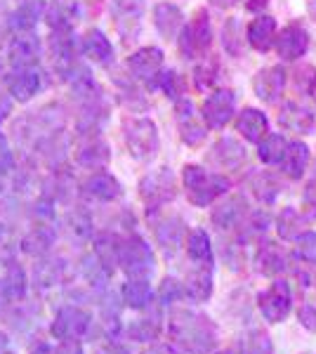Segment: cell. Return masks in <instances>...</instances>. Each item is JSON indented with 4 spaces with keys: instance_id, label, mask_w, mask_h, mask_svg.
Listing matches in <instances>:
<instances>
[{
    "instance_id": "6da1fadb",
    "label": "cell",
    "mask_w": 316,
    "mask_h": 354,
    "mask_svg": "<svg viewBox=\"0 0 316 354\" xmlns=\"http://www.w3.org/2000/svg\"><path fill=\"white\" fill-rule=\"evenodd\" d=\"M170 335L189 354H208L217 342V328L203 314L177 312L170 322Z\"/></svg>"
},
{
    "instance_id": "7a4b0ae2",
    "label": "cell",
    "mask_w": 316,
    "mask_h": 354,
    "mask_svg": "<svg viewBox=\"0 0 316 354\" xmlns=\"http://www.w3.org/2000/svg\"><path fill=\"white\" fill-rule=\"evenodd\" d=\"M185 189L189 201L196 205H210L217 196H222L229 189V180L224 175L208 173L198 165H187L185 168Z\"/></svg>"
},
{
    "instance_id": "3957f363",
    "label": "cell",
    "mask_w": 316,
    "mask_h": 354,
    "mask_svg": "<svg viewBox=\"0 0 316 354\" xmlns=\"http://www.w3.org/2000/svg\"><path fill=\"white\" fill-rule=\"evenodd\" d=\"M116 262L130 279H147L154 272V253L140 236H130L120 241Z\"/></svg>"
},
{
    "instance_id": "277c9868",
    "label": "cell",
    "mask_w": 316,
    "mask_h": 354,
    "mask_svg": "<svg viewBox=\"0 0 316 354\" xmlns=\"http://www.w3.org/2000/svg\"><path fill=\"white\" fill-rule=\"evenodd\" d=\"M257 305H260V312L267 322H272V324L286 322V317H288L292 310L290 283L284 281V279H274L272 286L257 295Z\"/></svg>"
},
{
    "instance_id": "5b68a950",
    "label": "cell",
    "mask_w": 316,
    "mask_h": 354,
    "mask_svg": "<svg viewBox=\"0 0 316 354\" xmlns=\"http://www.w3.org/2000/svg\"><path fill=\"white\" fill-rule=\"evenodd\" d=\"M142 198H145L149 210H156L158 205L168 203L175 198V177L168 168L158 170V173L149 175L142 180Z\"/></svg>"
},
{
    "instance_id": "8992f818",
    "label": "cell",
    "mask_w": 316,
    "mask_h": 354,
    "mask_svg": "<svg viewBox=\"0 0 316 354\" xmlns=\"http://www.w3.org/2000/svg\"><path fill=\"white\" fill-rule=\"evenodd\" d=\"M88 326H90V312L68 305L57 314V319L53 324V335L59 340H78V338H83Z\"/></svg>"
},
{
    "instance_id": "52a82bcc",
    "label": "cell",
    "mask_w": 316,
    "mask_h": 354,
    "mask_svg": "<svg viewBox=\"0 0 316 354\" xmlns=\"http://www.w3.org/2000/svg\"><path fill=\"white\" fill-rule=\"evenodd\" d=\"M234 104H236V100H234L232 90H217V93H212L203 104L205 123L215 130L224 128L229 123V118L234 116Z\"/></svg>"
},
{
    "instance_id": "ba28073f",
    "label": "cell",
    "mask_w": 316,
    "mask_h": 354,
    "mask_svg": "<svg viewBox=\"0 0 316 354\" xmlns=\"http://www.w3.org/2000/svg\"><path fill=\"white\" fill-rule=\"evenodd\" d=\"M284 88H286V71L281 66H267L262 71H257L255 78H252V90L267 104H274L284 95Z\"/></svg>"
},
{
    "instance_id": "9c48e42d",
    "label": "cell",
    "mask_w": 316,
    "mask_h": 354,
    "mask_svg": "<svg viewBox=\"0 0 316 354\" xmlns=\"http://www.w3.org/2000/svg\"><path fill=\"white\" fill-rule=\"evenodd\" d=\"M277 53L284 62H295L307 53L309 48V36L300 24H290L277 36Z\"/></svg>"
},
{
    "instance_id": "30bf717a",
    "label": "cell",
    "mask_w": 316,
    "mask_h": 354,
    "mask_svg": "<svg viewBox=\"0 0 316 354\" xmlns=\"http://www.w3.org/2000/svg\"><path fill=\"white\" fill-rule=\"evenodd\" d=\"M128 145L137 158H151L158 149V135L151 121H135L128 128Z\"/></svg>"
},
{
    "instance_id": "8fae6325",
    "label": "cell",
    "mask_w": 316,
    "mask_h": 354,
    "mask_svg": "<svg viewBox=\"0 0 316 354\" xmlns=\"http://www.w3.org/2000/svg\"><path fill=\"white\" fill-rule=\"evenodd\" d=\"M208 45H210V21H208V15L198 12L196 19L192 21V26L185 28V33H182L180 50L187 57H196L198 53H203Z\"/></svg>"
},
{
    "instance_id": "7c38bea8",
    "label": "cell",
    "mask_w": 316,
    "mask_h": 354,
    "mask_svg": "<svg viewBox=\"0 0 316 354\" xmlns=\"http://www.w3.org/2000/svg\"><path fill=\"white\" fill-rule=\"evenodd\" d=\"M279 123L284 125L286 130H290V133L309 135L314 130V111L297 104V102H286L284 109H281Z\"/></svg>"
},
{
    "instance_id": "4fadbf2b",
    "label": "cell",
    "mask_w": 316,
    "mask_h": 354,
    "mask_svg": "<svg viewBox=\"0 0 316 354\" xmlns=\"http://www.w3.org/2000/svg\"><path fill=\"white\" fill-rule=\"evenodd\" d=\"M248 43L260 53H267L277 43V19L274 17H255L248 26Z\"/></svg>"
},
{
    "instance_id": "5bb4252c",
    "label": "cell",
    "mask_w": 316,
    "mask_h": 354,
    "mask_svg": "<svg viewBox=\"0 0 316 354\" xmlns=\"http://www.w3.org/2000/svg\"><path fill=\"white\" fill-rule=\"evenodd\" d=\"M160 66H163V53L156 48L140 50V53L132 55V59H130V68L142 81H151L154 76H158Z\"/></svg>"
},
{
    "instance_id": "9a60e30c",
    "label": "cell",
    "mask_w": 316,
    "mask_h": 354,
    "mask_svg": "<svg viewBox=\"0 0 316 354\" xmlns=\"http://www.w3.org/2000/svg\"><path fill=\"white\" fill-rule=\"evenodd\" d=\"M309 165V147L304 142H290L288 149H286V156L281 161V170H284L286 177L290 180H300Z\"/></svg>"
},
{
    "instance_id": "2e32d148",
    "label": "cell",
    "mask_w": 316,
    "mask_h": 354,
    "mask_svg": "<svg viewBox=\"0 0 316 354\" xmlns=\"http://www.w3.org/2000/svg\"><path fill=\"white\" fill-rule=\"evenodd\" d=\"M236 130L248 142H262L267 135V116L257 109H243L236 118Z\"/></svg>"
},
{
    "instance_id": "e0dca14e",
    "label": "cell",
    "mask_w": 316,
    "mask_h": 354,
    "mask_svg": "<svg viewBox=\"0 0 316 354\" xmlns=\"http://www.w3.org/2000/svg\"><path fill=\"white\" fill-rule=\"evenodd\" d=\"M255 270L264 274V277H277L286 270V258L284 253L277 248L274 243H262L257 248V255H255Z\"/></svg>"
},
{
    "instance_id": "ac0fdd59",
    "label": "cell",
    "mask_w": 316,
    "mask_h": 354,
    "mask_svg": "<svg viewBox=\"0 0 316 354\" xmlns=\"http://www.w3.org/2000/svg\"><path fill=\"white\" fill-rule=\"evenodd\" d=\"M180 130H182V140L192 147L201 145L205 140V128L198 123L196 111H194V106L189 102H182L180 106Z\"/></svg>"
},
{
    "instance_id": "d6986e66",
    "label": "cell",
    "mask_w": 316,
    "mask_h": 354,
    "mask_svg": "<svg viewBox=\"0 0 316 354\" xmlns=\"http://www.w3.org/2000/svg\"><path fill=\"white\" fill-rule=\"evenodd\" d=\"M123 293V302L132 310H147L151 305V286L147 283V279H130L128 283H123L120 288Z\"/></svg>"
},
{
    "instance_id": "ffe728a7",
    "label": "cell",
    "mask_w": 316,
    "mask_h": 354,
    "mask_svg": "<svg viewBox=\"0 0 316 354\" xmlns=\"http://www.w3.org/2000/svg\"><path fill=\"white\" fill-rule=\"evenodd\" d=\"M185 290L192 300L205 302L212 293V267H198L196 272L189 274Z\"/></svg>"
},
{
    "instance_id": "44dd1931",
    "label": "cell",
    "mask_w": 316,
    "mask_h": 354,
    "mask_svg": "<svg viewBox=\"0 0 316 354\" xmlns=\"http://www.w3.org/2000/svg\"><path fill=\"white\" fill-rule=\"evenodd\" d=\"M243 215H245V201L241 196H236V198H229L227 203L217 205L215 213H212V222H215L220 230H232V227L239 225Z\"/></svg>"
},
{
    "instance_id": "7402d4cb",
    "label": "cell",
    "mask_w": 316,
    "mask_h": 354,
    "mask_svg": "<svg viewBox=\"0 0 316 354\" xmlns=\"http://www.w3.org/2000/svg\"><path fill=\"white\" fill-rule=\"evenodd\" d=\"M187 253H189V258L196 262V267H212V245H210L208 234L203 230L189 234Z\"/></svg>"
},
{
    "instance_id": "603a6c76",
    "label": "cell",
    "mask_w": 316,
    "mask_h": 354,
    "mask_svg": "<svg viewBox=\"0 0 316 354\" xmlns=\"http://www.w3.org/2000/svg\"><path fill=\"white\" fill-rule=\"evenodd\" d=\"M304 215L297 213L295 208H284L277 218V232L286 241H295L300 234H304Z\"/></svg>"
},
{
    "instance_id": "cb8c5ba5",
    "label": "cell",
    "mask_w": 316,
    "mask_h": 354,
    "mask_svg": "<svg viewBox=\"0 0 316 354\" xmlns=\"http://www.w3.org/2000/svg\"><path fill=\"white\" fill-rule=\"evenodd\" d=\"M85 192L95 198H102V201H111L120 194V185L116 177H111L109 173H100L85 182Z\"/></svg>"
},
{
    "instance_id": "d4e9b609",
    "label": "cell",
    "mask_w": 316,
    "mask_h": 354,
    "mask_svg": "<svg viewBox=\"0 0 316 354\" xmlns=\"http://www.w3.org/2000/svg\"><path fill=\"white\" fill-rule=\"evenodd\" d=\"M212 151H215V153H212V158H215L222 168H239V165L245 161V149L234 140L217 142Z\"/></svg>"
},
{
    "instance_id": "484cf974",
    "label": "cell",
    "mask_w": 316,
    "mask_h": 354,
    "mask_svg": "<svg viewBox=\"0 0 316 354\" xmlns=\"http://www.w3.org/2000/svg\"><path fill=\"white\" fill-rule=\"evenodd\" d=\"M156 28L165 38H175L177 31L182 28V12L180 8L170 3H163L156 8Z\"/></svg>"
},
{
    "instance_id": "4316f807",
    "label": "cell",
    "mask_w": 316,
    "mask_h": 354,
    "mask_svg": "<svg viewBox=\"0 0 316 354\" xmlns=\"http://www.w3.org/2000/svg\"><path fill=\"white\" fill-rule=\"evenodd\" d=\"M286 149H288V142L284 140L281 135H269L257 145V156L260 161L274 165V163H281L286 156Z\"/></svg>"
},
{
    "instance_id": "83f0119b",
    "label": "cell",
    "mask_w": 316,
    "mask_h": 354,
    "mask_svg": "<svg viewBox=\"0 0 316 354\" xmlns=\"http://www.w3.org/2000/svg\"><path fill=\"white\" fill-rule=\"evenodd\" d=\"M182 236H185V225H182V220L177 218H170L165 222H160V225L156 227V239L158 243L163 245V248H177L182 241Z\"/></svg>"
},
{
    "instance_id": "f1b7e54d",
    "label": "cell",
    "mask_w": 316,
    "mask_h": 354,
    "mask_svg": "<svg viewBox=\"0 0 316 354\" xmlns=\"http://www.w3.org/2000/svg\"><path fill=\"white\" fill-rule=\"evenodd\" d=\"M252 192H255V196L260 198L262 203L269 205L277 201V196L281 194V182L277 180L274 173H260L255 177V182H252Z\"/></svg>"
},
{
    "instance_id": "f546056e",
    "label": "cell",
    "mask_w": 316,
    "mask_h": 354,
    "mask_svg": "<svg viewBox=\"0 0 316 354\" xmlns=\"http://www.w3.org/2000/svg\"><path fill=\"white\" fill-rule=\"evenodd\" d=\"M160 333V319L156 314H149L145 319H137L132 322V326L128 328V335L132 340H140V342H149L154 340Z\"/></svg>"
},
{
    "instance_id": "4dcf8cb0",
    "label": "cell",
    "mask_w": 316,
    "mask_h": 354,
    "mask_svg": "<svg viewBox=\"0 0 316 354\" xmlns=\"http://www.w3.org/2000/svg\"><path fill=\"white\" fill-rule=\"evenodd\" d=\"M3 286L8 290L10 300H21L26 293V274L21 270L19 265H10L8 272H5V279H3Z\"/></svg>"
},
{
    "instance_id": "1f68e13d",
    "label": "cell",
    "mask_w": 316,
    "mask_h": 354,
    "mask_svg": "<svg viewBox=\"0 0 316 354\" xmlns=\"http://www.w3.org/2000/svg\"><path fill=\"white\" fill-rule=\"evenodd\" d=\"M83 50L88 53L93 59H109L111 57V45L104 36H102L100 31H90L88 36H85V43H83Z\"/></svg>"
},
{
    "instance_id": "d6a6232c",
    "label": "cell",
    "mask_w": 316,
    "mask_h": 354,
    "mask_svg": "<svg viewBox=\"0 0 316 354\" xmlns=\"http://www.w3.org/2000/svg\"><path fill=\"white\" fill-rule=\"evenodd\" d=\"M55 234L50 230H45V227H40V230H36L33 234H28V236L24 239V250L31 255H40L48 250V245L53 243Z\"/></svg>"
},
{
    "instance_id": "836d02e7",
    "label": "cell",
    "mask_w": 316,
    "mask_h": 354,
    "mask_svg": "<svg viewBox=\"0 0 316 354\" xmlns=\"http://www.w3.org/2000/svg\"><path fill=\"white\" fill-rule=\"evenodd\" d=\"M295 255L302 262L316 265V234L314 232H304L295 239Z\"/></svg>"
},
{
    "instance_id": "e575fe53",
    "label": "cell",
    "mask_w": 316,
    "mask_h": 354,
    "mask_svg": "<svg viewBox=\"0 0 316 354\" xmlns=\"http://www.w3.org/2000/svg\"><path fill=\"white\" fill-rule=\"evenodd\" d=\"M241 354H272V342L267 335L252 333L241 340Z\"/></svg>"
},
{
    "instance_id": "d590c367",
    "label": "cell",
    "mask_w": 316,
    "mask_h": 354,
    "mask_svg": "<svg viewBox=\"0 0 316 354\" xmlns=\"http://www.w3.org/2000/svg\"><path fill=\"white\" fill-rule=\"evenodd\" d=\"M185 293H187L185 286H182L177 279H163V283H160V288H158V300L163 302V305H172V302H177Z\"/></svg>"
},
{
    "instance_id": "8d00e7d4",
    "label": "cell",
    "mask_w": 316,
    "mask_h": 354,
    "mask_svg": "<svg viewBox=\"0 0 316 354\" xmlns=\"http://www.w3.org/2000/svg\"><path fill=\"white\" fill-rule=\"evenodd\" d=\"M302 213H304V220H316V165H314V175L312 180L307 182L304 187V194H302Z\"/></svg>"
},
{
    "instance_id": "74e56055",
    "label": "cell",
    "mask_w": 316,
    "mask_h": 354,
    "mask_svg": "<svg viewBox=\"0 0 316 354\" xmlns=\"http://www.w3.org/2000/svg\"><path fill=\"white\" fill-rule=\"evenodd\" d=\"M36 88H38V78L33 76V73H24V76H19V81H15L12 83V93L17 97H31L33 93H36Z\"/></svg>"
},
{
    "instance_id": "f35d334b",
    "label": "cell",
    "mask_w": 316,
    "mask_h": 354,
    "mask_svg": "<svg viewBox=\"0 0 316 354\" xmlns=\"http://www.w3.org/2000/svg\"><path fill=\"white\" fill-rule=\"evenodd\" d=\"M234 38H241V26L236 19H229L227 26H224V45L232 55H239L241 53V43H232Z\"/></svg>"
},
{
    "instance_id": "ab89813d",
    "label": "cell",
    "mask_w": 316,
    "mask_h": 354,
    "mask_svg": "<svg viewBox=\"0 0 316 354\" xmlns=\"http://www.w3.org/2000/svg\"><path fill=\"white\" fill-rule=\"evenodd\" d=\"M160 88L165 90V95L168 97H180V78H177V73H165L163 78H160Z\"/></svg>"
},
{
    "instance_id": "60d3db41",
    "label": "cell",
    "mask_w": 316,
    "mask_h": 354,
    "mask_svg": "<svg viewBox=\"0 0 316 354\" xmlns=\"http://www.w3.org/2000/svg\"><path fill=\"white\" fill-rule=\"evenodd\" d=\"M300 322L304 328L316 330V307L314 305H304L300 310Z\"/></svg>"
},
{
    "instance_id": "b9f144b4",
    "label": "cell",
    "mask_w": 316,
    "mask_h": 354,
    "mask_svg": "<svg viewBox=\"0 0 316 354\" xmlns=\"http://www.w3.org/2000/svg\"><path fill=\"white\" fill-rule=\"evenodd\" d=\"M267 225H269V218L264 213L252 215V220H250V225H248V234H262L264 230H267Z\"/></svg>"
},
{
    "instance_id": "7bdbcfd3",
    "label": "cell",
    "mask_w": 316,
    "mask_h": 354,
    "mask_svg": "<svg viewBox=\"0 0 316 354\" xmlns=\"http://www.w3.org/2000/svg\"><path fill=\"white\" fill-rule=\"evenodd\" d=\"M57 354H83V347L78 345V340H62Z\"/></svg>"
},
{
    "instance_id": "ee69618b",
    "label": "cell",
    "mask_w": 316,
    "mask_h": 354,
    "mask_svg": "<svg viewBox=\"0 0 316 354\" xmlns=\"http://www.w3.org/2000/svg\"><path fill=\"white\" fill-rule=\"evenodd\" d=\"M145 354H177L172 347H168V345H158V347H151V350H147Z\"/></svg>"
},
{
    "instance_id": "f6af8a7d",
    "label": "cell",
    "mask_w": 316,
    "mask_h": 354,
    "mask_svg": "<svg viewBox=\"0 0 316 354\" xmlns=\"http://www.w3.org/2000/svg\"><path fill=\"white\" fill-rule=\"evenodd\" d=\"M100 354H130L125 347H120V345H109V347H104Z\"/></svg>"
},
{
    "instance_id": "bcb514c9",
    "label": "cell",
    "mask_w": 316,
    "mask_h": 354,
    "mask_svg": "<svg viewBox=\"0 0 316 354\" xmlns=\"http://www.w3.org/2000/svg\"><path fill=\"white\" fill-rule=\"evenodd\" d=\"M8 300H10V295H8V290H5L3 281H0V307L8 305Z\"/></svg>"
},
{
    "instance_id": "7dc6e473",
    "label": "cell",
    "mask_w": 316,
    "mask_h": 354,
    "mask_svg": "<svg viewBox=\"0 0 316 354\" xmlns=\"http://www.w3.org/2000/svg\"><path fill=\"white\" fill-rule=\"evenodd\" d=\"M212 5H217V8H232L236 0H210Z\"/></svg>"
},
{
    "instance_id": "c3c4849f",
    "label": "cell",
    "mask_w": 316,
    "mask_h": 354,
    "mask_svg": "<svg viewBox=\"0 0 316 354\" xmlns=\"http://www.w3.org/2000/svg\"><path fill=\"white\" fill-rule=\"evenodd\" d=\"M31 354H53V350H50V347H45V345H40V347H36V350H33Z\"/></svg>"
},
{
    "instance_id": "681fc988",
    "label": "cell",
    "mask_w": 316,
    "mask_h": 354,
    "mask_svg": "<svg viewBox=\"0 0 316 354\" xmlns=\"http://www.w3.org/2000/svg\"><path fill=\"white\" fill-rule=\"evenodd\" d=\"M309 15L316 19V0H309Z\"/></svg>"
},
{
    "instance_id": "f907efd6",
    "label": "cell",
    "mask_w": 316,
    "mask_h": 354,
    "mask_svg": "<svg viewBox=\"0 0 316 354\" xmlns=\"http://www.w3.org/2000/svg\"><path fill=\"white\" fill-rule=\"evenodd\" d=\"M3 234H5V232H3V225H0V239H3Z\"/></svg>"
},
{
    "instance_id": "816d5d0a",
    "label": "cell",
    "mask_w": 316,
    "mask_h": 354,
    "mask_svg": "<svg viewBox=\"0 0 316 354\" xmlns=\"http://www.w3.org/2000/svg\"><path fill=\"white\" fill-rule=\"evenodd\" d=\"M0 354H15V352H8V350H3V352H0Z\"/></svg>"
},
{
    "instance_id": "f5cc1de1",
    "label": "cell",
    "mask_w": 316,
    "mask_h": 354,
    "mask_svg": "<svg viewBox=\"0 0 316 354\" xmlns=\"http://www.w3.org/2000/svg\"><path fill=\"white\" fill-rule=\"evenodd\" d=\"M217 354H232V352H217Z\"/></svg>"
},
{
    "instance_id": "db71d44e",
    "label": "cell",
    "mask_w": 316,
    "mask_h": 354,
    "mask_svg": "<svg viewBox=\"0 0 316 354\" xmlns=\"http://www.w3.org/2000/svg\"><path fill=\"white\" fill-rule=\"evenodd\" d=\"M314 95H316V88H314Z\"/></svg>"
}]
</instances>
